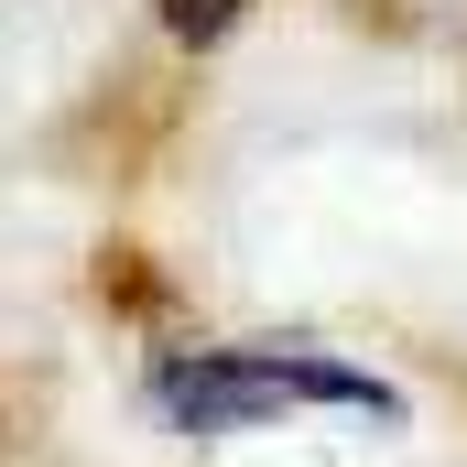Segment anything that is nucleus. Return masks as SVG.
Here are the masks:
<instances>
[{
    "label": "nucleus",
    "instance_id": "obj_2",
    "mask_svg": "<svg viewBox=\"0 0 467 467\" xmlns=\"http://www.w3.org/2000/svg\"><path fill=\"white\" fill-rule=\"evenodd\" d=\"M152 22H163L185 55H207V44H229L239 22H250V0H152Z\"/></svg>",
    "mask_w": 467,
    "mask_h": 467
},
{
    "label": "nucleus",
    "instance_id": "obj_1",
    "mask_svg": "<svg viewBox=\"0 0 467 467\" xmlns=\"http://www.w3.org/2000/svg\"><path fill=\"white\" fill-rule=\"evenodd\" d=\"M152 424L174 435H261V424H294V413H369V424H402V391L358 358L327 348H174L152 358L141 380Z\"/></svg>",
    "mask_w": 467,
    "mask_h": 467
}]
</instances>
